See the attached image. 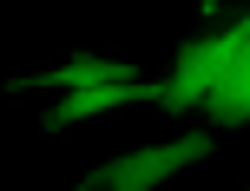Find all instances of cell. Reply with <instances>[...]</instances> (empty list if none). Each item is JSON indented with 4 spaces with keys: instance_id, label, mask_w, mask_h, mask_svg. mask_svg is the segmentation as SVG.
<instances>
[{
    "instance_id": "cell-1",
    "label": "cell",
    "mask_w": 250,
    "mask_h": 191,
    "mask_svg": "<svg viewBox=\"0 0 250 191\" xmlns=\"http://www.w3.org/2000/svg\"><path fill=\"white\" fill-rule=\"evenodd\" d=\"M244 46H250V13H244L237 26H224V33H211V40H191V46L178 53V73L158 79V106H165V112H191V106H204V92L237 66Z\"/></svg>"
},
{
    "instance_id": "cell-2",
    "label": "cell",
    "mask_w": 250,
    "mask_h": 191,
    "mask_svg": "<svg viewBox=\"0 0 250 191\" xmlns=\"http://www.w3.org/2000/svg\"><path fill=\"white\" fill-rule=\"evenodd\" d=\"M198 158H211V132H185V139H171V145L125 152V158H112V165H99V171H92L86 191H151V185H165V178H171V171L198 165Z\"/></svg>"
},
{
    "instance_id": "cell-3",
    "label": "cell",
    "mask_w": 250,
    "mask_h": 191,
    "mask_svg": "<svg viewBox=\"0 0 250 191\" xmlns=\"http://www.w3.org/2000/svg\"><path fill=\"white\" fill-rule=\"evenodd\" d=\"M132 99H158V86H151V79H125V86H86V92H66L60 112L46 119V132H66V126H79V119L105 112V106H132Z\"/></svg>"
},
{
    "instance_id": "cell-4",
    "label": "cell",
    "mask_w": 250,
    "mask_h": 191,
    "mask_svg": "<svg viewBox=\"0 0 250 191\" xmlns=\"http://www.w3.org/2000/svg\"><path fill=\"white\" fill-rule=\"evenodd\" d=\"M125 79H138L132 66H119V60H92V53H79L73 66L33 73V79H20V86H66V92H86V86H125ZM20 86H13V92H20Z\"/></svg>"
},
{
    "instance_id": "cell-5",
    "label": "cell",
    "mask_w": 250,
    "mask_h": 191,
    "mask_svg": "<svg viewBox=\"0 0 250 191\" xmlns=\"http://www.w3.org/2000/svg\"><path fill=\"white\" fill-rule=\"evenodd\" d=\"M204 112H211V126H250V46L237 53V66L204 92Z\"/></svg>"
}]
</instances>
